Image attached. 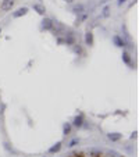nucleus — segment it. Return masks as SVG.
Masks as SVG:
<instances>
[{
	"label": "nucleus",
	"instance_id": "f257e3e1",
	"mask_svg": "<svg viewBox=\"0 0 139 157\" xmlns=\"http://www.w3.org/2000/svg\"><path fill=\"white\" fill-rule=\"evenodd\" d=\"M14 3H15V0H3V2H2V10L10 11L14 7Z\"/></svg>",
	"mask_w": 139,
	"mask_h": 157
},
{
	"label": "nucleus",
	"instance_id": "f03ea898",
	"mask_svg": "<svg viewBox=\"0 0 139 157\" xmlns=\"http://www.w3.org/2000/svg\"><path fill=\"white\" fill-rule=\"evenodd\" d=\"M113 42H114V45H116L117 47H124V46H125V40H124L121 36H118V35L113 36Z\"/></svg>",
	"mask_w": 139,
	"mask_h": 157
},
{
	"label": "nucleus",
	"instance_id": "7ed1b4c3",
	"mask_svg": "<svg viewBox=\"0 0 139 157\" xmlns=\"http://www.w3.org/2000/svg\"><path fill=\"white\" fill-rule=\"evenodd\" d=\"M52 26H53V21L50 20V18H43L42 20V28L46 31H50L52 29Z\"/></svg>",
	"mask_w": 139,
	"mask_h": 157
},
{
	"label": "nucleus",
	"instance_id": "20e7f679",
	"mask_svg": "<svg viewBox=\"0 0 139 157\" xmlns=\"http://www.w3.org/2000/svg\"><path fill=\"white\" fill-rule=\"evenodd\" d=\"M27 13H28V9H27V7H21V9H18L17 11H14V13H13V17H14V18H20V17L25 15Z\"/></svg>",
	"mask_w": 139,
	"mask_h": 157
},
{
	"label": "nucleus",
	"instance_id": "39448f33",
	"mask_svg": "<svg viewBox=\"0 0 139 157\" xmlns=\"http://www.w3.org/2000/svg\"><path fill=\"white\" fill-rule=\"evenodd\" d=\"M107 138H109L111 142H117L123 138V135L118 134V132H111V134H107Z\"/></svg>",
	"mask_w": 139,
	"mask_h": 157
},
{
	"label": "nucleus",
	"instance_id": "423d86ee",
	"mask_svg": "<svg viewBox=\"0 0 139 157\" xmlns=\"http://www.w3.org/2000/svg\"><path fill=\"white\" fill-rule=\"evenodd\" d=\"M123 61L125 63L127 66H129V67H132V68H134L132 59H131V56H129V54H128V53H127V52H124V53H123Z\"/></svg>",
	"mask_w": 139,
	"mask_h": 157
},
{
	"label": "nucleus",
	"instance_id": "0eeeda50",
	"mask_svg": "<svg viewBox=\"0 0 139 157\" xmlns=\"http://www.w3.org/2000/svg\"><path fill=\"white\" fill-rule=\"evenodd\" d=\"M73 125L76 128H80L83 125V117L82 115H76L75 118H74V121H73Z\"/></svg>",
	"mask_w": 139,
	"mask_h": 157
},
{
	"label": "nucleus",
	"instance_id": "6e6552de",
	"mask_svg": "<svg viewBox=\"0 0 139 157\" xmlns=\"http://www.w3.org/2000/svg\"><path fill=\"white\" fill-rule=\"evenodd\" d=\"M85 43L88 46H92L93 45V33L90 32V31H88V32L85 33Z\"/></svg>",
	"mask_w": 139,
	"mask_h": 157
},
{
	"label": "nucleus",
	"instance_id": "1a4fd4ad",
	"mask_svg": "<svg viewBox=\"0 0 139 157\" xmlns=\"http://www.w3.org/2000/svg\"><path fill=\"white\" fill-rule=\"evenodd\" d=\"M33 10L36 11L38 14H40V15H43V14L46 13V9H45V7L42 6V4H33Z\"/></svg>",
	"mask_w": 139,
	"mask_h": 157
},
{
	"label": "nucleus",
	"instance_id": "9d476101",
	"mask_svg": "<svg viewBox=\"0 0 139 157\" xmlns=\"http://www.w3.org/2000/svg\"><path fill=\"white\" fill-rule=\"evenodd\" d=\"M60 149H61V142H57L56 145H53V146L49 149V153L50 154H54V153H57Z\"/></svg>",
	"mask_w": 139,
	"mask_h": 157
},
{
	"label": "nucleus",
	"instance_id": "9b49d317",
	"mask_svg": "<svg viewBox=\"0 0 139 157\" xmlns=\"http://www.w3.org/2000/svg\"><path fill=\"white\" fill-rule=\"evenodd\" d=\"M83 10H85V7H83L82 4H76V6L73 7V11H74L75 14H82Z\"/></svg>",
	"mask_w": 139,
	"mask_h": 157
},
{
	"label": "nucleus",
	"instance_id": "f8f14e48",
	"mask_svg": "<svg viewBox=\"0 0 139 157\" xmlns=\"http://www.w3.org/2000/svg\"><path fill=\"white\" fill-rule=\"evenodd\" d=\"M110 15V7L106 6V7H103V10H102V17H104V18H107V17Z\"/></svg>",
	"mask_w": 139,
	"mask_h": 157
},
{
	"label": "nucleus",
	"instance_id": "ddd939ff",
	"mask_svg": "<svg viewBox=\"0 0 139 157\" xmlns=\"http://www.w3.org/2000/svg\"><path fill=\"white\" fill-rule=\"evenodd\" d=\"M70 132H71V124H64L63 125V134L68 135Z\"/></svg>",
	"mask_w": 139,
	"mask_h": 157
},
{
	"label": "nucleus",
	"instance_id": "4468645a",
	"mask_svg": "<svg viewBox=\"0 0 139 157\" xmlns=\"http://www.w3.org/2000/svg\"><path fill=\"white\" fill-rule=\"evenodd\" d=\"M109 156L110 157H123V154L116 152V150H109Z\"/></svg>",
	"mask_w": 139,
	"mask_h": 157
},
{
	"label": "nucleus",
	"instance_id": "2eb2a0df",
	"mask_svg": "<svg viewBox=\"0 0 139 157\" xmlns=\"http://www.w3.org/2000/svg\"><path fill=\"white\" fill-rule=\"evenodd\" d=\"M78 143H80V141H78V139H73V141L70 142V143L67 145V146H68V147H74V146H76Z\"/></svg>",
	"mask_w": 139,
	"mask_h": 157
},
{
	"label": "nucleus",
	"instance_id": "dca6fc26",
	"mask_svg": "<svg viewBox=\"0 0 139 157\" xmlns=\"http://www.w3.org/2000/svg\"><path fill=\"white\" fill-rule=\"evenodd\" d=\"M74 52H75V53H81V52H82V50H81V47H80V46H75V47H74Z\"/></svg>",
	"mask_w": 139,
	"mask_h": 157
},
{
	"label": "nucleus",
	"instance_id": "f3484780",
	"mask_svg": "<svg viewBox=\"0 0 139 157\" xmlns=\"http://www.w3.org/2000/svg\"><path fill=\"white\" fill-rule=\"evenodd\" d=\"M124 2H125V0H118V4H120V6H121V4H123Z\"/></svg>",
	"mask_w": 139,
	"mask_h": 157
},
{
	"label": "nucleus",
	"instance_id": "a211bd4d",
	"mask_svg": "<svg viewBox=\"0 0 139 157\" xmlns=\"http://www.w3.org/2000/svg\"><path fill=\"white\" fill-rule=\"evenodd\" d=\"M66 2H67V3H73L74 0H66Z\"/></svg>",
	"mask_w": 139,
	"mask_h": 157
},
{
	"label": "nucleus",
	"instance_id": "6ab92c4d",
	"mask_svg": "<svg viewBox=\"0 0 139 157\" xmlns=\"http://www.w3.org/2000/svg\"><path fill=\"white\" fill-rule=\"evenodd\" d=\"M0 33H2V29H0Z\"/></svg>",
	"mask_w": 139,
	"mask_h": 157
}]
</instances>
